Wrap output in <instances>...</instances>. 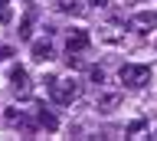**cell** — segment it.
I'll return each mask as SVG.
<instances>
[{"instance_id": "6da1fadb", "label": "cell", "mask_w": 157, "mask_h": 141, "mask_svg": "<svg viewBox=\"0 0 157 141\" xmlns=\"http://www.w3.org/2000/svg\"><path fill=\"white\" fill-rule=\"evenodd\" d=\"M118 79L124 82L128 89H144L151 82V66H137V62H124L118 69Z\"/></svg>"}, {"instance_id": "7a4b0ae2", "label": "cell", "mask_w": 157, "mask_h": 141, "mask_svg": "<svg viewBox=\"0 0 157 141\" xmlns=\"http://www.w3.org/2000/svg\"><path fill=\"white\" fill-rule=\"evenodd\" d=\"M46 82H49L52 102H59V105H72L78 99V82H72V79H46Z\"/></svg>"}, {"instance_id": "3957f363", "label": "cell", "mask_w": 157, "mask_h": 141, "mask_svg": "<svg viewBox=\"0 0 157 141\" xmlns=\"http://www.w3.org/2000/svg\"><path fill=\"white\" fill-rule=\"evenodd\" d=\"M128 30H134L137 36H147L151 30H157V13L151 10H137L131 20H128Z\"/></svg>"}, {"instance_id": "277c9868", "label": "cell", "mask_w": 157, "mask_h": 141, "mask_svg": "<svg viewBox=\"0 0 157 141\" xmlns=\"http://www.w3.org/2000/svg\"><path fill=\"white\" fill-rule=\"evenodd\" d=\"M10 89L17 92V95H29V92H33V82H29L23 66H13V69H10Z\"/></svg>"}, {"instance_id": "5b68a950", "label": "cell", "mask_w": 157, "mask_h": 141, "mask_svg": "<svg viewBox=\"0 0 157 141\" xmlns=\"http://www.w3.org/2000/svg\"><path fill=\"white\" fill-rule=\"evenodd\" d=\"M88 46H92V36H88L85 30H69V36H66V53H85Z\"/></svg>"}, {"instance_id": "8992f818", "label": "cell", "mask_w": 157, "mask_h": 141, "mask_svg": "<svg viewBox=\"0 0 157 141\" xmlns=\"http://www.w3.org/2000/svg\"><path fill=\"white\" fill-rule=\"evenodd\" d=\"M118 105H121V92H118V89H101V92H98V99H95V108L98 112H115Z\"/></svg>"}, {"instance_id": "52a82bcc", "label": "cell", "mask_w": 157, "mask_h": 141, "mask_svg": "<svg viewBox=\"0 0 157 141\" xmlns=\"http://www.w3.org/2000/svg\"><path fill=\"white\" fill-rule=\"evenodd\" d=\"M29 53H33L36 62H49V59H52V43H49V40H36Z\"/></svg>"}, {"instance_id": "ba28073f", "label": "cell", "mask_w": 157, "mask_h": 141, "mask_svg": "<svg viewBox=\"0 0 157 141\" xmlns=\"http://www.w3.org/2000/svg\"><path fill=\"white\" fill-rule=\"evenodd\" d=\"M7 121H10V125H20V128H26V131H33L29 118L23 115V112H17V108H7Z\"/></svg>"}, {"instance_id": "9c48e42d", "label": "cell", "mask_w": 157, "mask_h": 141, "mask_svg": "<svg viewBox=\"0 0 157 141\" xmlns=\"http://www.w3.org/2000/svg\"><path fill=\"white\" fill-rule=\"evenodd\" d=\"M39 125H43V128H49V131H56V115H52V112L49 108H39Z\"/></svg>"}, {"instance_id": "30bf717a", "label": "cell", "mask_w": 157, "mask_h": 141, "mask_svg": "<svg viewBox=\"0 0 157 141\" xmlns=\"http://www.w3.org/2000/svg\"><path fill=\"white\" fill-rule=\"evenodd\" d=\"M101 40L111 43V46H121V43H124V36H121L118 30H111V26H105V30H101Z\"/></svg>"}, {"instance_id": "8fae6325", "label": "cell", "mask_w": 157, "mask_h": 141, "mask_svg": "<svg viewBox=\"0 0 157 141\" xmlns=\"http://www.w3.org/2000/svg\"><path fill=\"white\" fill-rule=\"evenodd\" d=\"M29 26H33V17H23L20 20V40H29Z\"/></svg>"}, {"instance_id": "7c38bea8", "label": "cell", "mask_w": 157, "mask_h": 141, "mask_svg": "<svg viewBox=\"0 0 157 141\" xmlns=\"http://www.w3.org/2000/svg\"><path fill=\"white\" fill-rule=\"evenodd\" d=\"M88 76H92V82H95V85H101V82H105V72H101V69H92Z\"/></svg>"}, {"instance_id": "4fadbf2b", "label": "cell", "mask_w": 157, "mask_h": 141, "mask_svg": "<svg viewBox=\"0 0 157 141\" xmlns=\"http://www.w3.org/2000/svg\"><path fill=\"white\" fill-rule=\"evenodd\" d=\"M128 131H131V135H137V131H144V121H141V118H134L131 125H128Z\"/></svg>"}, {"instance_id": "5bb4252c", "label": "cell", "mask_w": 157, "mask_h": 141, "mask_svg": "<svg viewBox=\"0 0 157 141\" xmlns=\"http://www.w3.org/2000/svg\"><path fill=\"white\" fill-rule=\"evenodd\" d=\"M13 56V49H7V46H0V59H10Z\"/></svg>"}, {"instance_id": "9a60e30c", "label": "cell", "mask_w": 157, "mask_h": 141, "mask_svg": "<svg viewBox=\"0 0 157 141\" xmlns=\"http://www.w3.org/2000/svg\"><path fill=\"white\" fill-rule=\"evenodd\" d=\"M10 20V10H7V7H0V23H7Z\"/></svg>"}, {"instance_id": "2e32d148", "label": "cell", "mask_w": 157, "mask_h": 141, "mask_svg": "<svg viewBox=\"0 0 157 141\" xmlns=\"http://www.w3.org/2000/svg\"><path fill=\"white\" fill-rule=\"evenodd\" d=\"M92 3H95L98 10H105V7H108V0H92Z\"/></svg>"}, {"instance_id": "e0dca14e", "label": "cell", "mask_w": 157, "mask_h": 141, "mask_svg": "<svg viewBox=\"0 0 157 141\" xmlns=\"http://www.w3.org/2000/svg\"><path fill=\"white\" fill-rule=\"evenodd\" d=\"M7 3H10V0H0V7H7Z\"/></svg>"}, {"instance_id": "ac0fdd59", "label": "cell", "mask_w": 157, "mask_h": 141, "mask_svg": "<svg viewBox=\"0 0 157 141\" xmlns=\"http://www.w3.org/2000/svg\"><path fill=\"white\" fill-rule=\"evenodd\" d=\"M154 49H157V36H154Z\"/></svg>"}, {"instance_id": "d6986e66", "label": "cell", "mask_w": 157, "mask_h": 141, "mask_svg": "<svg viewBox=\"0 0 157 141\" xmlns=\"http://www.w3.org/2000/svg\"><path fill=\"white\" fill-rule=\"evenodd\" d=\"M134 3H137V0H134Z\"/></svg>"}]
</instances>
